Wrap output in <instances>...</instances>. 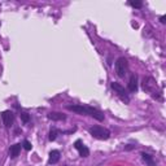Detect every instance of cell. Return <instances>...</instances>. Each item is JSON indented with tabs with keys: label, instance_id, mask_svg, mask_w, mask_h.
Returning <instances> with one entry per match:
<instances>
[{
	"label": "cell",
	"instance_id": "7",
	"mask_svg": "<svg viewBox=\"0 0 166 166\" xmlns=\"http://www.w3.org/2000/svg\"><path fill=\"white\" fill-rule=\"evenodd\" d=\"M143 87H144L145 91L153 92V88H156V83H154V81H153V78H151V77L144 78V81H143Z\"/></svg>",
	"mask_w": 166,
	"mask_h": 166
},
{
	"label": "cell",
	"instance_id": "12",
	"mask_svg": "<svg viewBox=\"0 0 166 166\" xmlns=\"http://www.w3.org/2000/svg\"><path fill=\"white\" fill-rule=\"evenodd\" d=\"M60 152L58 151H51V153H49V163L51 165H55V163H57L58 161H60Z\"/></svg>",
	"mask_w": 166,
	"mask_h": 166
},
{
	"label": "cell",
	"instance_id": "15",
	"mask_svg": "<svg viewBox=\"0 0 166 166\" xmlns=\"http://www.w3.org/2000/svg\"><path fill=\"white\" fill-rule=\"evenodd\" d=\"M21 119L23 123H28V122L30 121V116H29V113H26V112H21V114H20Z\"/></svg>",
	"mask_w": 166,
	"mask_h": 166
},
{
	"label": "cell",
	"instance_id": "11",
	"mask_svg": "<svg viewBox=\"0 0 166 166\" xmlns=\"http://www.w3.org/2000/svg\"><path fill=\"white\" fill-rule=\"evenodd\" d=\"M48 118L52 121H65L66 116L60 112H51V113H48Z\"/></svg>",
	"mask_w": 166,
	"mask_h": 166
},
{
	"label": "cell",
	"instance_id": "3",
	"mask_svg": "<svg viewBox=\"0 0 166 166\" xmlns=\"http://www.w3.org/2000/svg\"><path fill=\"white\" fill-rule=\"evenodd\" d=\"M110 86H112V88L114 90V91H116V92H117V93H118V95H119L121 98L123 99L126 103H128V101H130L128 96H127V92H126V90H125V87H122V86H121L119 83H117V82H113Z\"/></svg>",
	"mask_w": 166,
	"mask_h": 166
},
{
	"label": "cell",
	"instance_id": "5",
	"mask_svg": "<svg viewBox=\"0 0 166 166\" xmlns=\"http://www.w3.org/2000/svg\"><path fill=\"white\" fill-rule=\"evenodd\" d=\"M2 118H3V122H4L5 127H11L13 125V122H14V114H13L11 110L3 112L2 113Z\"/></svg>",
	"mask_w": 166,
	"mask_h": 166
},
{
	"label": "cell",
	"instance_id": "16",
	"mask_svg": "<svg viewBox=\"0 0 166 166\" xmlns=\"http://www.w3.org/2000/svg\"><path fill=\"white\" fill-rule=\"evenodd\" d=\"M131 7H134V8H138V9H140V8L143 7V3L142 2H130L128 3Z\"/></svg>",
	"mask_w": 166,
	"mask_h": 166
},
{
	"label": "cell",
	"instance_id": "19",
	"mask_svg": "<svg viewBox=\"0 0 166 166\" xmlns=\"http://www.w3.org/2000/svg\"><path fill=\"white\" fill-rule=\"evenodd\" d=\"M165 20H166V16H161V17H160V21H161V23H165V22H166Z\"/></svg>",
	"mask_w": 166,
	"mask_h": 166
},
{
	"label": "cell",
	"instance_id": "14",
	"mask_svg": "<svg viewBox=\"0 0 166 166\" xmlns=\"http://www.w3.org/2000/svg\"><path fill=\"white\" fill-rule=\"evenodd\" d=\"M57 135H58V130L57 128H51V131H49V140L51 142H53V140H56V138H57Z\"/></svg>",
	"mask_w": 166,
	"mask_h": 166
},
{
	"label": "cell",
	"instance_id": "10",
	"mask_svg": "<svg viewBox=\"0 0 166 166\" xmlns=\"http://www.w3.org/2000/svg\"><path fill=\"white\" fill-rule=\"evenodd\" d=\"M21 148H22V145L18 144V143L11 145V148H9V157H11V158H16V157L20 154Z\"/></svg>",
	"mask_w": 166,
	"mask_h": 166
},
{
	"label": "cell",
	"instance_id": "17",
	"mask_svg": "<svg viewBox=\"0 0 166 166\" xmlns=\"http://www.w3.org/2000/svg\"><path fill=\"white\" fill-rule=\"evenodd\" d=\"M22 147L25 148V149H26V151H30L33 145H31V143H30L29 140H23V143H22Z\"/></svg>",
	"mask_w": 166,
	"mask_h": 166
},
{
	"label": "cell",
	"instance_id": "6",
	"mask_svg": "<svg viewBox=\"0 0 166 166\" xmlns=\"http://www.w3.org/2000/svg\"><path fill=\"white\" fill-rule=\"evenodd\" d=\"M74 148H75L78 152H79V156H81V157H88V154H90L88 148H87L86 145H83L81 140H77V142L74 143Z\"/></svg>",
	"mask_w": 166,
	"mask_h": 166
},
{
	"label": "cell",
	"instance_id": "2",
	"mask_svg": "<svg viewBox=\"0 0 166 166\" xmlns=\"http://www.w3.org/2000/svg\"><path fill=\"white\" fill-rule=\"evenodd\" d=\"M127 70H128V63L125 57H119L117 61H116V73L119 78H123L126 74H127Z\"/></svg>",
	"mask_w": 166,
	"mask_h": 166
},
{
	"label": "cell",
	"instance_id": "1",
	"mask_svg": "<svg viewBox=\"0 0 166 166\" xmlns=\"http://www.w3.org/2000/svg\"><path fill=\"white\" fill-rule=\"evenodd\" d=\"M88 133L96 138V139H100V140H108L109 136H110V133L109 130L104 128L101 126H93V127H90L88 128Z\"/></svg>",
	"mask_w": 166,
	"mask_h": 166
},
{
	"label": "cell",
	"instance_id": "9",
	"mask_svg": "<svg viewBox=\"0 0 166 166\" xmlns=\"http://www.w3.org/2000/svg\"><path fill=\"white\" fill-rule=\"evenodd\" d=\"M136 90H138V75L133 74L130 77V81H128V91L136 92Z\"/></svg>",
	"mask_w": 166,
	"mask_h": 166
},
{
	"label": "cell",
	"instance_id": "13",
	"mask_svg": "<svg viewBox=\"0 0 166 166\" xmlns=\"http://www.w3.org/2000/svg\"><path fill=\"white\" fill-rule=\"evenodd\" d=\"M142 158L143 161L148 165V166H156L154 161H153V157L151 154H148V153H142Z\"/></svg>",
	"mask_w": 166,
	"mask_h": 166
},
{
	"label": "cell",
	"instance_id": "18",
	"mask_svg": "<svg viewBox=\"0 0 166 166\" xmlns=\"http://www.w3.org/2000/svg\"><path fill=\"white\" fill-rule=\"evenodd\" d=\"M134 148H135V145L128 144V145H126V147H125V149H126V151H131V149H134Z\"/></svg>",
	"mask_w": 166,
	"mask_h": 166
},
{
	"label": "cell",
	"instance_id": "4",
	"mask_svg": "<svg viewBox=\"0 0 166 166\" xmlns=\"http://www.w3.org/2000/svg\"><path fill=\"white\" fill-rule=\"evenodd\" d=\"M66 109L81 116H88V107L84 105H66Z\"/></svg>",
	"mask_w": 166,
	"mask_h": 166
},
{
	"label": "cell",
	"instance_id": "8",
	"mask_svg": "<svg viewBox=\"0 0 166 166\" xmlns=\"http://www.w3.org/2000/svg\"><path fill=\"white\" fill-rule=\"evenodd\" d=\"M88 116H91L92 118L98 119L100 122L104 121V113L98 110V109H95V108H92V107H88Z\"/></svg>",
	"mask_w": 166,
	"mask_h": 166
}]
</instances>
